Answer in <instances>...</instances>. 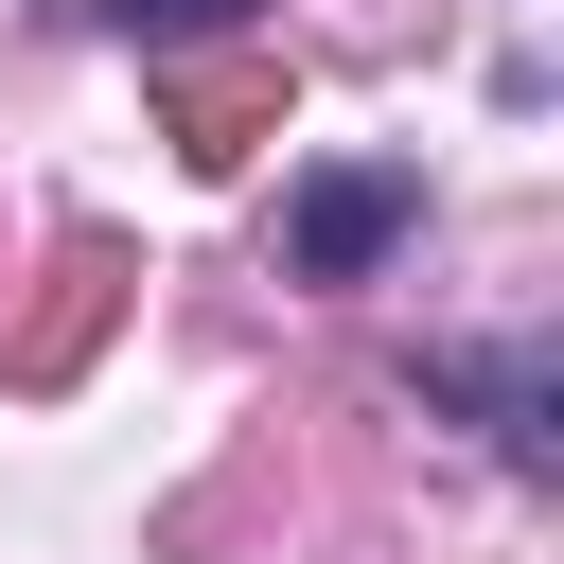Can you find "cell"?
I'll return each mask as SVG.
<instances>
[{"label":"cell","mask_w":564,"mask_h":564,"mask_svg":"<svg viewBox=\"0 0 564 564\" xmlns=\"http://www.w3.org/2000/svg\"><path fill=\"white\" fill-rule=\"evenodd\" d=\"M106 35H141V53H176V35H247V0H106Z\"/></svg>","instance_id":"3"},{"label":"cell","mask_w":564,"mask_h":564,"mask_svg":"<svg viewBox=\"0 0 564 564\" xmlns=\"http://www.w3.org/2000/svg\"><path fill=\"white\" fill-rule=\"evenodd\" d=\"M423 405H476V441H494L511 476H546V441H564V370H546V335H511V352H423Z\"/></svg>","instance_id":"2"},{"label":"cell","mask_w":564,"mask_h":564,"mask_svg":"<svg viewBox=\"0 0 564 564\" xmlns=\"http://www.w3.org/2000/svg\"><path fill=\"white\" fill-rule=\"evenodd\" d=\"M405 229H423V176H405V159H335V176H300L282 264H300V282H370Z\"/></svg>","instance_id":"1"}]
</instances>
